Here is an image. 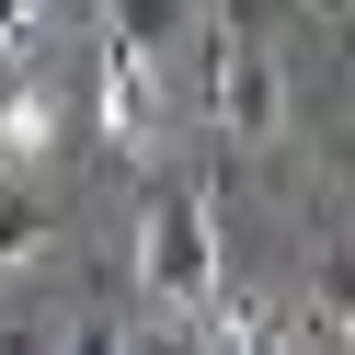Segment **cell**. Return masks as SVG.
Here are the masks:
<instances>
[{"instance_id": "cell-1", "label": "cell", "mask_w": 355, "mask_h": 355, "mask_svg": "<svg viewBox=\"0 0 355 355\" xmlns=\"http://www.w3.org/2000/svg\"><path fill=\"white\" fill-rule=\"evenodd\" d=\"M138 286L172 309V321H195V309H218V230H207V195H149L138 218Z\"/></svg>"}, {"instance_id": "cell-2", "label": "cell", "mask_w": 355, "mask_h": 355, "mask_svg": "<svg viewBox=\"0 0 355 355\" xmlns=\"http://www.w3.org/2000/svg\"><path fill=\"white\" fill-rule=\"evenodd\" d=\"M92 115H103V138H115V149H149V138H161V46H138V35H103V80H92Z\"/></svg>"}, {"instance_id": "cell-3", "label": "cell", "mask_w": 355, "mask_h": 355, "mask_svg": "<svg viewBox=\"0 0 355 355\" xmlns=\"http://www.w3.org/2000/svg\"><path fill=\"white\" fill-rule=\"evenodd\" d=\"M218 126H230V138L241 149H263V138H275V58H263V35H241V24H218Z\"/></svg>"}, {"instance_id": "cell-4", "label": "cell", "mask_w": 355, "mask_h": 355, "mask_svg": "<svg viewBox=\"0 0 355 355\" xmlns=\"http://www.w3.org/2000/svg\"><path fill=\"white\" fill-rule=\"evenodd\" d=\"M207 355H286V321H275V298H218V321H207Z\"/></svg>"}, {"instance_id": "cell-5", "label": "cell", "mask_w": 355, "mask_h": 355, "mask_svg": "<svg viewBox=\"0 0 355 355\" xmlns=\"http://www.w3.org/2000/svg\"><path fill=\"white\" fill-rule=\"evenodd\" d=\"M0 149H12V161H35V149H46V92H35V80H12V115H0Z\"/></svg>"}, {"instance_id": "cell-6", "label": "cell", "mask_w": 355, "mask_h": 355, "mask_svg": "<svg viewBox=\"0 0 355 355\" xmlns=\"http://www.w3.org/2000/svg\"><path fill=\"white\" fill-rule=\"evenodd\" d=\"M115 12H126V35H138V46H161V35H172V0H115Z\"/></svg>"}, {"instance_id": "cell-7", "label": "cell", "mask_w": 355, "mask_h": 355, "mask_svg": "<svg viewBox=\"0 0 355 355\" xmlns=\"http://www.w3.org/2000/svg\"><path fill=\"white\" fill-rule=\"evenodd\" d=\"M46 12H58V0H12V58H24L35 35H46Z\"/></svg>"}, {"instance_id": "cell-8", "label": "cell", "mask_w": 355, "mask_h": 355, "mask_svg": "<svg viewBox=\"0 0 355 355\" xmlns=\"http://www.w3.org/2000/svg\"><path fill=\"white\" fill-rule=\"evenodd\" d=\"M69 355H126V344H115V332H103V321H92V332H80V344H69Z\"/></svg>"}, {"instance_id": "cell-9", "label": "cell", "mask_w": 355, "mask_h": 355, "mask_svg": "<svg viewBox=\"0 0 355 355\" xmlns=\"http://www.w3.org/2000/svg\"><path fill=\"white\" fill-rule=\"evenodd\" d=\"M309 12H355V0H309Z\"/></svg>"}]
</instances>
